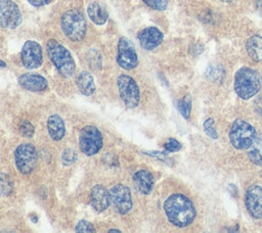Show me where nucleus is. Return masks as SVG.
Returning a JSON list of instances; mask_svg holds the SVG:
<instances>
[{"label": "nucleus", "instance_id": "34", "mask_svg": "<svg viewBox=\"0 0 262 233\" xmlns=\"http://www.w3.org/2000/svg\"><path fill=\"white\" fill-rule=\"evenodd\" d=\"M255 109L257 113L262 118V95L259 96L255 101Z\"/></svg>", "mask_w": 262, "mask_h": 233}, {"label": "nucleus", "instance_id": "26", "mask_svg": "<svg viewBox=\"0 0 262 233\" xmlns=\"http://www.w3.org/2000/svg\"><path fill=\"white\" fill-rule=\"evenodd\" d=\"M77 159V153L74 149L72 148H67L66 150H63V152L61 153V161L63 165L69 166L72 165L76 161Z\"/></svg>", "mask_w": 262, "mask_h": 233}, {"label": "nucleus", "instance_id": "37", "mask_svg": "<svg viewBox=\"0 0 262 233\" xmlns=\"http://www.w3.org/2000/svg\"><path fill=\"white\" fill-rule=\"evenodd\" d=\"M223 1H225V2H231V1H233V0H223Z\"/></svg>", "mask_w": 262, "mask_h": 233}, {"label": "nucleus", "instance_id": "36", "mask_svg": "<svg viewBox=\"0 0 262 233\" xmlns=\"http://www.w3.org/2000/svg\"><path fill=\"white\" fill-rule=\"evenodd\" d=\"M5 66H6V63L2 59H0V67H5Z\"/></svg>", "mask_w": 262, "mask_h": 233}, {"label": "nucleus", "instance_id": "5", "mask_svg": "<svg viewBox=\"0 0 262 233\" xmlns=\"http://www.w3.org/2000/svg\"><path fill=\"white\" fill-rule=\"evenodd\" d=\"M231 144L236 149H247L254 142L257 133L256 129L244 120H235L228 133Z\"/></svg>", "mask_w": 262, "mask_h": 233}, {"label": "nucleus", "instance_id": "18", "mask_svg": "<svg viewBox=\"0 0 262 233\" xmlns=\"http://www.w3.org/2000/svg\"><path fill=\"white\" fill-rule=\"evenodd\" d=\"M87 14H88V17L91 19V21L97 26L104 25L108 18V12L106 8L104 7V5H102L97 1L91 2L88 5Z\"/></svg>", "mask_w": 262, "mask_h": 233}, {"label": "nucleus", "instance_id": "10", "mask_svg": "<svg viewBox=\"0 0 262 233\" xmlns=\"http://www.w3.org/2000/svg\"><path fill=\"white\" fill-rule=\"evenodd\" d=\"M117 63L127 71L133 69L138 64V56L135 47L127 37H121L118 41Z\"/></svg>", "mask_w": 262, "mask_h": 233}, {"label": "nucleus", "instance_id": "14", "mask_svg": "<svg viewBox=\"0 0 262 233\" xmlns=\"http://www.w3.org/2000/svg\"><path fill=\"white\" fill-rule=\"evenodd\" d=\"M163 39V33L156 27L144 28L138 34L139 43L145 50H152L157 48L162 43Z\"/></svg>", "mask_w": 262, "mask_h": 233}, {"label": "nucleus", "instance_id": "12", "mask_svg": "<svg viewBox=\"0 0 262 233\" xmlns=\"http://www.w3.org/2000/svg\"><path fill=\"white\" fill-rule=\"evenodd\" d=\"M20 58L24 66L28 69H35L40 67L43 63V53L41 45L34 40H29L25 42L21 48Z\"/></svg>", "mask_w": 262, "mask_h": 233}, {"label": "nucleus", "instance_id": "16", "mask_svg": "<svg viewBox=\"0 0 262 233\" xmlns=\"http://www.w3.org/2000/svg\"><path fill=\"white\" fill-rule=\"evenodd\" d=\"M17 81L20 87L32 92L44 91L48 87L47 80L39 74H24L18 78Z\"/></svg>", "mask_w": 262, "mask_h": 233}, {"label": "nucleus", "instance_id": "31", "mask_svg": "<svg viewBox=\"0 0 262 233\" xmlns=\"http://www.w3.org/2000/svg\"><path fill=\"white\" fill-rule=\"evenodd\" d=\"M221 71L220 67L218 66H209V68L207 69V76L211 79V80H218L221 78Z\"/></svg>", "mask_w": 262, "mask_h": 233}, {"label": "nucleus", "instance_id": "35", "mask_svg": "<svg viewBox=\"0 0 262 233\" xmlns=\"http://www.w3.org/2000/svg\"><path fill=\"white\" fill-rule=\"evenodd\" d=\"M113 232H121V230H119V229H110L108 230V233H113Z\"/></svg>", "mask_w": 262, "mask_h": 233}, {"label": "nucleus", "instance_id": "33", "mask_svg": "<svg viewBox=\"0 0 262 233\" xmlns=\"http://www.w3.org/2000/svg\"><path fill=\"white\" fill-rule=\"evenodd\" d=\"M34 7H41L51 2V0H27Z\"/></svg>", "mask_w": 262, "mask_h": 233}, {"label": "nucleus", "instance_id": "27", "mask_svg": "<svg viewBox=\"0 0 262 233\" xmlns=\"http://www.w3.org/2000/svg\"><path fill=\"white\" fill-rule=\"evenodd\" d=\"M148 7L155 10L163 11L168 7L169 0H142Z\"/></svg>", "mask_w": 262, "mask_h": 233}, {"label": "nucleus", "instance_id": "7", "mask_svg": "<svg viewBox=\"0 0 262 233\" xmlns=\"http://www.w3.org/2000/svg\"><path fill=\"white\" fill-rule=\"evenodd\" d=\"M120 97L124 104L129 108H134L140 100V92L135 80L128 75H120L117 79Z\"/></svg>", "mask_w": 262, "mask_h": 233}, {"label": "nucleus", "instance_id": "29", "mask_svg": "<svg viewBox=\"0 0 262 233\" xmlns=\"http://www.w3.org/2000/svg\"><path fill=\"white\" fill-rule=\"evenodd\" d=\"M76 232H95V229H94V226L86 221V220H81L78 222V224L76 225Z\"/></svg>", "mask_w": 262, "mask_h": 233}, {"label": "nucleus", "instance_id": "17", "mask_svg": "<svg viewBox=\"0 0 262 233\" xmlns=\"http://www.w3.org/2000/svg\"><path fill=\"white\" fill-rule=\"evenodd\" d=\"M133 184L141 194H148L154 186V177L147 170H139L133 175Z\"/></svg>", "mask_w": 262, "mask_h": 233}, {"label": "nucleus", "instance_id": "32", "mask_svg": "<svg viewBox=\"0 0 262 233\" xmlns=\"http://www.w3.org/2000/svg\"><path fill=\"white\" fill-rule=\"evenodd\" d=\"M144 152H145L146 154L150 155V156H155V157L161 159L162 161H164V162H166V164H170V162H171L170 158L167 156L166 153L159 152V151H144Z\"/></svg>", "mask_w": 262, "mask_h": 233}, {"label": "nucleus", "instance_id": "20", "mask_svg": "<svg viewBox=\"0 0 262 233\" xmlns=\"http://www.w3.org/2000/svg\"><path fill=\"white\" fill-rule=\"evenodd\" d=\"M76 84H77V87L80 90V92L85 96L92 95L95 91L94 79L89 72L82 71L79 74V76L77 77Z\"/></svg>", "mask_w": 262, "mask_h": 233}, {"label": "nucleus", "instance_id": "19", "mask_svg": "<svg viewBox=\"0 0 262 233\" xmlns=\"http://www.w3.org/2000/svg\"><path fill=\"white\" fill-rule=\"evenodd\" d=\"M47 129L50 137L55 140H61L66 134L63 120L58 114H51L47 120Z\"/></svg>", "mask_w": 262, "mask_h": 233}, {"label": "nucleus", "instance_id": "28", "mask_svg": "<svg viewBox=\"0 0 262 233\" xmlns=\"http://www.w3.org/2000/svg\"><path fill=\"white\" fill-rule=\"evenodd\" d=\"M19 132L23 136L31 138L34 135V126L29 121H23L19 124Z\"/></svg>", "mask_w": 262, "mask_h": 233}, {"label": "nucleus", "instance_id": "2", "mask_svg": "<svg viewBox=\"0 0 262 233\" xmlns=\"http://www.w3.org/2000/svg\"><path fill=\"white\" fill-rule=\"evenodd\" d=\"M46 51L49 59L62 77L70 78L73 76L76 68L75 60L71 52L62 44L50 39L47 42Z\"/></svg>", "mask_w": 262, "mask_h": 233}, {"label": "nucleus", "instance_id": "13", "mask_svg": "<svg viewBox=\"0 0 262 233\" xmlns=\"http://www.w3.org/2000/svg\"><path fill=\"white\" fill-rule=\"evenodd\" d=\"M245 205L251 217L262 219V186L252 185L245 194Z\"/></svg>", "mask_w": 262, "mask_h": 233}, {"label": "nucleus", "instance_id": "11", "mask_svg": "<svg viewBox=\"0 0 262 233\" xmlns=\"http://www.w3.org/2000/svg\"><path fill=\"white\" fill-rule=\"evenodd\" d=\"M110 199L115 211L121 215L127 214L132 208L131 191L123 184H116L111 188Z\"/></svg>", "mask_w": 262, "mask_h": 233}, {"label": "nucleus", "instance_id": "25", "mask_svg": "<svg viewBox=\"0 0 262 233\" xmlns=\"http://www.w3.org/2000/svg\"><path fill=\"white\" fill-rule=\"evenodd\" d=\"M203 127H204V131L206 132V134L211 137L212 139H217L218 138V133L216 131V128H215V124H214V120L212 118H209L207 119L204 124H203Z\"/></svg>", "mask_w": 262, "mask_h": 233}, {"label": "nucleus", "instance_id": "9", "mask_svg": "<svg viewBox=\"0 0 262 233\" xmlns=\"http://www.w3.org/2000/svg\"><path fill=\"white\" fill-rule=\"evenodd\" d=\"M14 158L17 170L21 174L28 175L35 169L37 164L36 148L29 143L20 144L15 149Z\"/></svg>", "mask_w": 262, "mask_h": 233}, {"label": "nucleus", "instance_id": "23", "mask_svg": "<svg viewBox=\"0 0 262 233\" xmlns=\"http://www.w3.org/2000/svg\"><path fill=\"white\" fill-rule=\"evenodd\" d=\"M13 190V184L9 177L6 175H0V195L8 196Z\"/></svg>", "mask_w": 262, "mask_h": 233}, {"label": "nucleus", "instance_id": "30", "mask_svg": "<svg viewBox=\"0 0 262 233\" xmlns=\"http://www.w3.org/2000/svg\"><path fill=\"white\" fill-rule=\"evenodd\" d=\"M165 148L170 152H175L181 149V143L175 138H169L165 143Z\"/></svg>", "mask_w": 262, "mask_h": 233}, {"label": "nucleus", "instance_id": "22", "mask_svg": "<svg viewBox=\"0 0 262 233\" xmlns=\"http://www.w3.org/2000/svg\"><path fill=\"white\" fill-rule=\"evenodd\" d=\"M248 156L253 164L262 166V136H256L254 142L249 147Z\"/></svg>", "mask_w": 262, "mask_h": 233}, {"label": "nucleus", "instance_id": "21", "mask_svg": "<svg viewBox=\"0 0 262 233\" xmlns=\"http://www.w3.org/2000/svg\"><path fill=\"white\" fill-rule=\"evenodd\" d=\"M246 50L249 56L255 61H262V37L254 35L246 43Z\"/></svg>", "mask_w": 262, "mask_h": 233}, {"label": "nucleus", "instance_id": "6", "mask_svg": "<svg viewBox=\"0 0 262 233\" xmlns=\"http://www.w3.org/2000/svg\"><path fill=\"white\" fill-rule=\"evenodd\" d=\"M102 145V135L96 127L88 125L80 130L79 146L85 155L91 156L96 154L101 149Z\"/></svg>", "mask_w": 262, "mask_h": 233}, {"label": "nucleus", "instance_id": "24", "mask_svg": "<svg viewBox=\"0 0 262 233\" xmlns=\"http://www.w3.org/2000/svg\"><path fill=\"white\" fill-rule=\"evenodd\" d=\"M179 111L184 119H188L190 115L191 110V99L189 95H186L180 102H179Z\"/></svg>", "mask_w": 262, "mask_h": 233}, {"label": "nucleus", "instance_id": "3", "mask_svg": "<svg viewBox=\"0 0 262 233\" xmlns=\"http://www.w3.org/2000/svg\"><path fill=\"white\" fill-rule=\"evenodd\" d=\"M261 89V77L251 67H241L234 76V90L242 99L254 97Z\"/></svg>", "mask_w": 262, "mask_h": 233}, {"label": "nucleus", "instance_id": "1", "mask_svg": "<svg viewBox=\"0 0 262 233\" xmlns=\"http://www.w3.org/2000/svg\"><path fill=\"white\" fill-rule=\"evenodd\" d=\"M164 211L169 222L180 228L190 225L196 216L192 201L180 193L172 194L165 200Z\"/></svg>", "mask_w": 262, "mask_h": 233}, {"label": "nucleus", "instance_id": "15", "mask_svg": "<svg viewBox=\"0 0 262 233\" xmlns=\"http://www.w3.org/2000/svg\"><path fill=\"white\" fill-rule=\"evenodd\" d=\"M90 203L97 213L104 212L111 203L110 191L103 185H95L90 191Z\"/></svg>", "mask_w": 262, "mask_h": 233}, {"label": "nucleus", "instance_id": "8", "mask_svg": "<svg viewBox=\"0 0 262 233\" xmlns=\"http://www.w3.org/2000/svg\"><path fill=\"white\" fill-rule=\"evenodd\" d=\"M23 22V14L12 0H0V27L13 30Z\"/></svg>", "mask_w": 262, "mask_h": 233}, {"label": "nucleus", "instance_id": "4", "mask_svg": "<svg viewBox=\"0 0 262 233\" xmlns=\"http://www.w3.org/2000/svg\"><path fill=\"white\" fill-rule=\"evenodd\" d=\"M60 29L68 39L79 42L86 35L87 22L81 11L70 9L63 12L60 17Z\"/></svg>", "mask_w": 262, "mask_h": 233}]
</instances>
